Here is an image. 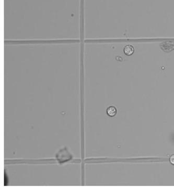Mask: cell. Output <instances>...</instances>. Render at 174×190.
Listing matches in <instances>:
<instances>
[{
    "mask_svg": "<svg viewBox=\"0 0 174 190\" xmlns=\"http://www.w3.org/2000/svg\"><path fill=\"white\" fill-rule=\"evenodd\" d=\"M124 53L127 56H130L132 55L134 52L133 47L131 45H127L124 48Z\"/></svg>",
    "mask_w": 174,
    "mask_h": 190,
    "instance_id": "obj_1",
    "label": "cell"
},
{
    "mask_svg": "<svg viewBox=\"0 0 174 190\" xmlns=\"http://www.w3.org/2000/svg\"><path fill=\"white\" fill-rule=\"evenodd\" d=\"M107 113L109 116L113 117L115 116L117 113V109L114 106H110L107 110Z\"/></svg>",
    "mask_w": 174,
    "mask_h": 190,
    "instance_id": "obj_2",
    "label": "cell"
},
{
    "mask_svg": "<svg viewBox=\"0 0 174 190\" xmlns=\"http://www.w3.org/2000/svg\"><path fill=\"white\" fill-rule=\"evenodd\" d=\"M170 161L172 164L174 165V155H172L170 158Z\"/></svg>",
    "mask_w": 174,
    "mask_h": 190,
    "instance_id": "obj_3",
    "label": "cell"
}]
</instances>
